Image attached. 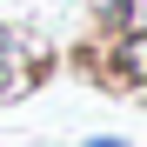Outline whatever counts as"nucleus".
<instances>
[{"label":"nucleus","instance_id":"obj_2","mask_svg":"<svg viewBox=\"0 0 147 147\" xmlns=\"http://www.w3.org/2000/svg\"><path fill=\"white\" fill-rule=\"evenodd\" d=\"M94 40H120V34H147V7L140 0H87Z\"/></svg>","mask_w":147,"mask_h":147},{"label":"nucleus","instance_id":"obj_1","mask_svg":"<svg viewBox=\"0 0 147 147\" xmlns=\"http://www.w3.org/2000/svg\"><path fill=\"white\" fill-rule=\"evenodd\" d=\"M80 67H87L107 94H120V100H140V94H147V34L100 40L94 54H80Z\"/></svg>","mask_w":147,"mask_h":147},{"label":"nucleus","instance_id":"obj_3","mask_svg":"<svg viewBox=\"0 0 147 147\" xmlns=\"http://www.w3.org/2000/svg\"><path fill=\"white\" fill-rule=\"evenodd\" d=\"M20 40H27V34H20V27H13V20H0V67H7V60L20 54Z\"/></svg>","mask_w":147,"mask_h":147}]
</instances>
